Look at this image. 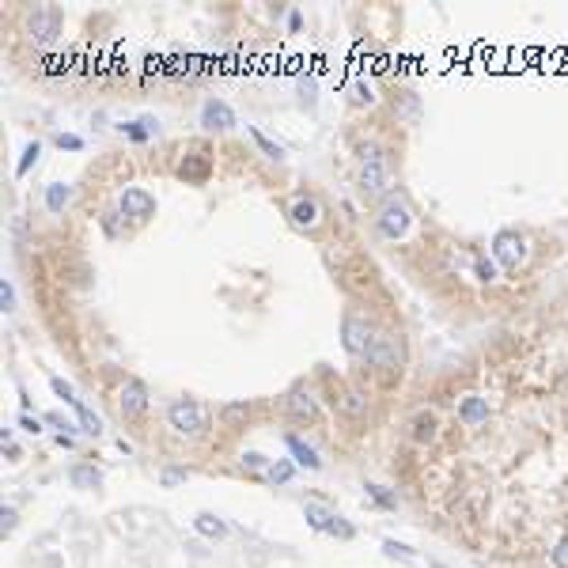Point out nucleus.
Listing matches in <instances>:
<instances>
[{
    "instance_id": "72a5a7b5",
    "label": "nucleus",
    "mask_w": 568,
    "mask_h": 568,
    "mask_svg": "<svg viewBox=\"0 0 568 568\" xmlns=\"http://www.w3.org/2000/svg\"><path fill=\"white\" fill-rule=\"evenodd\" d=\"M243 466H247V470H262V466H265V455H262V451H247V455H243Z\"/></svg>"
},
{
    "instance_id": "0eeeda50",
    "label": "nucleus",
    "mask_w": 568,
    "mask_h": 568,
    "mask_svg": "<svg viewBox=\"0 0 568 568\" xmlns=\"http://www.w3.org/2000/svg\"><path fill=\"white\" fill-rule=\"evenodd\" d=\"M57 34H61V8H53V4L34 8L31 12V39L39 46H50Z\"/></svg>"
},
{
    "instance_id": "473e14b6",
    "label": "nucleus",
    "mask_w": 568,
    "mask_h": 568,
    "mask_svg": "<svg viewBox=\"0 0 568 568\" xmlns=\"http://www.w3.org/2000/svg\"><path fill=\"white\" fill-rule=\"evenodd\" d=\"M42 421H46V424H53V428H61V436H72V432H76V428H72L69 421H64L61 413H46Z\"/></svg>"
},
{
    "instance_id": "b1692460",
    "label": "nucleus",
    "mask_w": 568,
    "mask_h": 568,
    "mask_svg": "<svg viewBox=\"0 0 568 568\" xmlns=\"http://www.w3.org/2000/svg\"><path fill=\"white\" fill-rule=\"evenodd\" d=\"M0 311L4 314L15 311V284L8 281V277H0Z\"/></svg>"
},
{
    "instance_id": "20e7f679",
    "label": "nucleus",
    "mask_w": 568,
    "mask_h": 568,
    "mask_svg": "<svg viewBox=\"0 0 568 568\" xmlns=\"http://www.w3.org/2000/svg\"><path fill=\"white\" fill-rule=\"evenodd\" d=\"M375 228L383 239H406V231L413 228V209L406 201L390 198L379 205V216H375Z\"/></svg>"
},
{
    "instance_id": "2eb2a0df",
    "label": "nucleus",
    "mask_w": 568,
    "mask_h": 568,
    "mask_svg": "<svg viewBox=\"0 0 568 568\" xmlns=\"http://www.w3.org/2000/svg\"><path fill=\"white\" fill-rule=\"evenodd\" d=\"M72 193H76V190H72L69 182H50V186H46V193H42V201H46V209H50V212H64V209H69V201H72Z\"/></svg>"
},
{
    "instance_id": "aec40b11",
    "label": "nucleus",
    "mask_w": 568,
    "mask_h": 568,
    "mask_svg": "<svg viewBox=\"0 0 568 568\" xmlns=\"http://www.w3.org/2000/svg\"><path fill=\"white\" fill-rule=\"evenodd\" d=\"M72 409H76V417H80V428H83V432H88V436H99L102 432V421H99V417L95 413H91V409L88 406H83L80 402V398H72V402H69Z\"/></svg>"
},
{
    "instance_id": "7c9ffc66",
    "label": "nucleus",
    "mask_w": 568,
    "mask_h": 568,
    "mask_svg": "<svg viewBox=\"0 0 568 568\" xmlns=\"http://www.w3.org/2000/svg\"><path fill=\"white\" fill-rule=\"evenodd\" d=\"M15 523H20V511H15V508H4V511H0V530H4V534H12Z\"/></svg>"
},
{
    "instance_id": "6e6552de",
    "label": "nucleus",
    "mask_w": 568,
    "mask_h": 568,
    "mask_svg": "<svg viewBox=\"0 0 568 568\" xmlns=\"http://www.w3.org/2000/svg\"><path fill=\"white\" fill-rule=\"evenodd\" d=\"M118 409H122L125 421H141L148 413V387L141 379H125L122 394H118Z\"/></svg>"
},
{
    "instance_id": "7ed1b4c3",
    "label": "nucleus",
    "mask_w": 568,
    "mask_h": 568,
    "mask_svg": "<svg viewBox=\"0 0 568 568\" xmlns=\"http://www.w3.org/2000/svg\"><path fill=\"white\" fill-rule=\"evenodd\" d=\"M167 424L179 436H201L205 428H209V417H205V409L193 402V398H174V402L167 406Z\"/></svg>"
},
{
    "instance_id": "f704fd0d",
    "label": "nucleus",
    "mask_w": 568,
    "mask_h": 568,
    "mask_svg": "<svg viewBox=\"0 0 568 568\" xmlns=\"http://www.w3.org/2000/svg\"><path fill=\"white\" fill-rule=\"evenodd\" d=\"M20 428H23V432H31V436H39L42 432V421H39V417H31V413H23L20 417Z\"/></svg>"
},
{
    "instance_id": "c756f323",
    "label": "nucleus",
    "mask_w": 568,
    "mask_h": 568,
    "mask_svg": "<svg viewBox=\"0 0 568 568\" xmlns=\"http://www.w3.org/2000/svg\"><path fill=\"white\" fill-rule=\"evenodd\" d=\"M368 497L375 500V504H383V508H394V497H390L383 485H368Z\"/></svg>"
},
{
    "instance_id": "cd10ccee",
    "label": "nucleus",
    "mask_w": 568,
    "mask_h": 568,
    "mask_svg": "<svg viewBox=\"0 0 568 568\" xmlns=\"http://www.w3.org/2000/svg\"><path fill=\"white\" fill-rule=\"evenodd\" d=\"M549 561H553V568H568V538H561V542L549 549Z\"/></svg>"
},
{
    "instance_id": "2f4dec72",
    "label": "nucleus",
    "mask_w": 568,
    "mask_h": 568,
    "mask_svg": "<svg viewBox=\"0 0 568 568\" xmlns=\"http://www.w3.org/2000/svg\"><path fill=\"white\" fill-rule=\"evenodd\" d=\"M473 269H478V277H481V281H492V277H497V262H489V258H478V265H473Z\"/></svg>"
},
{
    "instance_id": "bb28decb",
    "label": "nucleus",
    "mask_w": 568,
    "mask_h": 568,
    "mask_svg": "<svg viewBox=\"0 0 568 568\" xmlns=\"http://www.w3.org/2000/svg\"><path fill=\"white\" fill-rule=\"evenodd\" d=\"M250 413V406L247 402H235V406H223V421H228V424H239V421H243V417Z\"/></svg>"
},
{
    "instance_id": "9d476101",
    "label": "nucleus",
    "mask_w": 568,
    "mask_h": 568,
    "mask_svg": "<svg viewBox=\"0 0 568 568\" xmlns=\"http://www.w3.org/2000/svg\"><path fill=\"white\" fill-rule=\"evenodd\" d=\"M122 212L133 220H148L155 212V198L148 190H141V186H129V190L122 193Z\"/></svg>"
},
{
    "instance_id": "f3484780",
    "label": "nucleus",
    "mask_w": 568,
    "mask_h": 568,
    "mask_svg": "<svg viewBox=\"0 0 568 568\" xmlns=\"http://www.w3.org/2000/svg\"><path fill=\"white\" fill-rule=\"evenodd\" d=\"M193 530L205 534V538H223V534H228V523L216 519L212 511H198V515H193Z\"/></svg>"
},
{
    "instance_id": "5701e85b",
    "label": "nucleus",
    "mask_w": 568,
    "mask_h": 568,
    "mask_svg": "<svg viewBox=\"0 0 568 568\" xmlns=\"http://www.w3.org/2000/svg\"><path fill=\"white\" fill-rule=\"evenodd\" d=\"M39 155H42V144H39V141H31V144H27V148H23V155H20V163H15V179H23V174H27V171H31V167H34V163H39Z\"/></svg>"
},
{
    "instance_id": "9b49d317",
    "label": "nucleus",
    "mask_w": 568,
    "mask_h": 568,
    "mask_svg": "<svg viewBox=\"0 0 568 568\" xmlns=\"http://www.w3.org/2000/svg\"><path fill=\"white\" fill-rule=\"evenodd\" d=\"M459 421L466 424V428L485 424V421H489V398H481V394H466V398H459Z\"/></svg>"
},
{
    "instance_id": "a211bd4d",
    "label": "nucleus",
    "mask_w": 568,
    "mask_h": 568,
    "mask_svg": "<svg viewBox=\"0 0 568 568\" xmlns=\"http://www.w3.org/2000/svg\"><path fill=\"white\" fill-rule=\"evenodd\" d=\"M409 428H413V440L417 443H432L436 440V413H432V409H421Z\"/></svg>"
},
{
    "instance_id": "ddd939ff",
    "label": "nucleus",
    "mask_w": 568,
    "mask_h": 568,
    "mask_svg": "<svg viewBox=\"0 0 568 568\" xmlns=\"http://www.w3.org/2000/svg\"><path fill=\"white\" fill-rule=\"evenodd\" d=\"M118 133L129 137L133 144H144V141H152V137L160 133V122H155L152 114H144V118H137V122H122V125H118Z\"/></svg>"
},
{
    "instance_id": "dca6fc26",
    "label": "nucleus",
    "mask_w": 568,
    "mask_h": 568,
    "mask_svg": "<svg viewBox=\"0 0 568 568\" xmlns=\"http://www.w3.org/2000/svg\"><path fill=\"white\" fill-rule=\"evenodd\" d=\"M288 413H292L296 421H314V417H319V406H314L311 394L292 390V394H288Z\"/></svg>"
},
{
    "instance_id": "393cba45",
    "label": "nucleus",
    "mask_w": 568,
    "mask_h": 568,
    "mask_svg": "<svg viewBox=\"0 0 568 568\" xmlns=\"http://www.w3.org/2000/svg\"><path fill=\"white\" fill-rule=\"evenodd\" d=\"M383 553H387V557H394V561H398V557H402V561H417L413 549L402 546V542H394V538H387V542H383Z\"/></svg>"
},
{
    "instance_id": "4468645a",
    "label": "nucleus",
    "mask_w": 568,
    "mask_h": 568,
    "mask_svg": "<svg viewBox=\"0 0 568 568\" xmlns=\"http://www.w3.org/2000/svg\"><path fill=\"white\" fill-rule=\"evenodd\" d=\"M288 220H292L296 228H314V223H319V205L311 198H296L292 209H288Z\"/></svg>"
},
{
    "instance_id": "58836bf2",
    "label": "nucleus",
    "mask_w": 568,
    "mask_h": 568,
    "mask_svg": "<svg viewBox=\"0 0 568 568\" xmlns=\"http://www.w3.org/2000/svg\"><path fill=\"white\" fill-rule=\"evenodd\" d=\"M356 102H371V88H364V83H356V95H352Z\"/></svg>"
},
{
    "instance_id": "412c9836",
    "label": "nucleus",
    "mask_w": 568,
    "mask_h": 568,
    "mask_svg": "<svg viewBox=\"0 0 568 568\" xmlns=\"http://www.w3.org/2000/svg\"><path fill=\"white\" fill-rule=\"evenodd\" d=\"M247 133L250 137H254V144L258 148H262V152L269 155V160H284V144H277V141H269V137L262 133V129H258V125H247Z\"/></svg>"
},
{
    "instance_id": "423d86ee",
    "label": "nucleus",
    "mask_w": 568,
    "mask_h": 568,
    "mask_svg": "<svg viewBox=\"0 0 568 568\" xmlns=\"http://www.w3.org/2000/svg\"><path fill=\"white\" fill-rule=\"evenodd\" d=\"M303 519H307V527H311V530H319V534H333V538H341V542H349V538L356 534L352 523H345L338 511H330V508H322V504H307L303 508Z\"/></svg>"
},
{
    "instance_id": "c85d7f7f",
    "label": "nucleus",
    "mask_w": 568,
    "mask_h": 568,
    "mask_svg": "<svg viewBox=\"0 0 568 568\" xmlns=\"http://www.w3.org/2000/svg\"><path fill=\"white\" fill-rule=\"evenodd\" d=\"M50 387H53V394H57V398H64V402H72V398H76V390L64 383L61 375H50Z\"/></svg>"
},
{
    "instance_id": "39448f33",
    "label": "nucleus",
    "mask_w": 568,
    "mask_h": 568,
    "mask_svg": "<svg viewBox=\"0 0 568 568\" xmlns=\"http://www.w3.org/2000/svg\"><path fill=\"white\" fill-rule=\"evenodd\" d=\"M489 254H492V262H497L500 269H519V265H523V258H527V239L519 235V231L504 228V231L492 235Z\"/></svg>"
},
{
    "instance_id": "c9c22d12",
    "label": "nucleus",
    "mask_w": 568,
    "mask_h": 568,
    "mask_svg": "<svg viewBox=\"0 0 568 568\" xmlns=\"http://www.w3.org/2000/svg\"><path fill=\"white\" fill-rule=\"evenodd\" d=\"M118 216H125V212H106V216H102V228H106V235H118Z\"/></svg>"
},
{
    "instance_id": "f8f14e48",
    "label": "nucleus",
    "mask_w": 568,
    "mask_h": 568,
    "mask_svg": "<svg viewBox=\"0 0 568 568\" xmlns=\"http://www.w3.org/2000/svg\"><path fill=\"white\" fill-rule=\"evenodd\" d=\"M284 443H288V451H292V462H296V466H303V470H322V459H319V451H314L311 443H303L300 436H292V432L284 436Z\"/></svg>"
},
{
    "instance_id": "4be33fe9",
    "label": "nucleus",
    "mask_w": 568,
    "mask_h": 568,
    "mask_svg": "<svg viewBox=\"0 0 568 568\" xmlns=\"http://www.w3.org/2000/svg\"><path fill=\"white\" fill-rule=\"evenodd\" d=\"M292 473H296L292 459H277V462H269V466H265V478L273 481V485H288V481H292Z\"/></svg>"
},
{
    "instance_id": "e433bc0d",
    "label": "nucleus",
    "mask_w": 568,
    "mask_h": 568,
    "mask_svg": "<svg viewBox=\"0 0 568 568\" xmlns=\"http://www.w3.org/2000/svg\"><path fill=\"white\" fill-rule=\"evenodd\" d=\"M186 478H190L186 470H167L163 473V485H179V481H186Z\"/></svg>"
},
{
    "instance_id": "4c0bfd02",
    "label": "nucleus",
    "mask_w": 568,
    "mask_h": 568,
    "mask_svg": "<svg viewBox=\"0 0 568 568\" xmlns=\"http://www.w3.org/2000/svg\"><path fill=\"white\" fill-rule=\"evenodd\" d=\"M300 27H303V15L292 8V12H288V31H300Z\"/></svg>"
},
{
    "instance_id": "f257e3e1",
    "label": "nucleus",
    "mask_w": 568,
    "mask_h": 568,
    "mask_svg": "<svg viewBox=\"0 0 568 568\" xmlns=\"http://www.w3.org/2000/svg\"><path fill=\"white\" fill-rule=\"evenodd\" d=\"M360 190L368 198H383L390 193V171H387V155L379 144H364L360 148Z\"/></svg>"
},
{
    "instance_id": "6ab92c4d",
    "label": "nucleus",
    "mask_w": 568,
    "mask_h": 568,
    "mask_svg": "<svg viewBox=\"0 0 568 568\" xmlns=\"http://www.w3.org/2000/svg\"><path fill=\"white\" fill-rule=\"evenodd\" d=\"M69 481L76 489H99L102 485V473L95 466H88V462H76V466L69 470Z\"/></svg>"
},
{
    "instance_id": "f03ea898",
    "label": "nucleus",
    "mask_w": 568,
    "mask_h": 568,
    "mask_svg": "<svg viewBox=\"0 0 568 568\" xmlns=\"http://www.w3.org/2000/svg\"><path fill=\"white\" fill-rule=\"evenodd\" d=\"M341 345H345L349 356H371V349L379 345V333L368 326V319H360V314H345L341 319Z\"/></svg>"
},
{
    "instance_id": "1a4fd4ad",
    "label": "nucleus",
    "mask_w": 568,
    "mask_h": 568,
    "mask_svg": "<svg viewBox=\"0 0 568 568\" xmlns=\"http://www.w3.org/2000/svg\"><path fill=\"white\" fill-rule=\"evenodd\" d=\"M235 110L228 106L223 99H205L201 102V129L209 133H223V129H235Z\"/></svg>"
},
{
    "instance_id": "a878e982",
    "label": "nucleus",
    "mask_w": 568,
    "mask_h": 568,
    "mask_svg": "<svg viewBox=\"0 0 568 568\" xmlns=\"http://www.w3.org/2000/svg\"><path fill=\"white\" fill-rule=\"evenodd\" d=\"M53 144H57L61 152H80L83 137H76V133H57V137H53Z\"/></svg>"
}]
</instances>
